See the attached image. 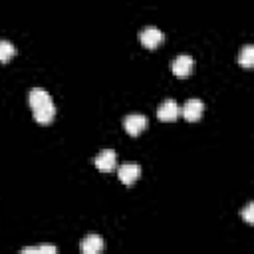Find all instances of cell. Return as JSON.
Listing matches in <instances>:
<instances>
[{
    "mask_svg": "<svg viewBox=\"0 0 254 254\" xmlns=\"http://www.w3.org/2000/svg\"><path fill=\"white\" fill-rule=\"evenodd\" d=\"M192 67H194V60L190 58V56H177L175 60H173V64H171V69H173V73L177 75V77H187V75H190V71H192Z\"/></svg>",
    "mask_w": 254,
    "mask_h": 254,
    "instance_id": "obj_5",
    "label": "cell"
},
{
    "mask_svg": "<svg viewBox=\"0 0 254 254\" xmlns=\"http://www.w3.org/2000/svg\"><path fill=\"white\" fill-rule=\"evenodd\" d=\"M28 101H30V107L34 111V119L42 125H48L54 121L56 117V105L50 97V93L42 87H32L30 93H28Z\"/></svg>",
    "mask_w": 254,
    "mask_h": 254,
    "instance_id": "obj_1",
    "label": "cell"
},
{
    "mask_svg": "<svg viewBox=\"0 0 254 254\" xmlns=\"http://www.w3.org/2000/svg\"><path fill=\"white\" fill-rule=\"evenodd\" d=\"M202 111H204V103L200 99H189L183 107H181V113L187 121H198L202 117Z\"/></svg>",
    "mask_w": 254,
    "mask_h": 254,
    "instance_id": "obj_7",
    "label": "cell"
},
{
    "mask_svg": "<svg viewBox=\"0 0 254 254\" xmlns=\"http://www.w3.org/2000/svg\"><path fill=\"white\" fill-rule=\"evenodd\" d=\"M242 216L246 220V224H254V202H248L242 210Z\"/></svg>",
    "mask_w": 254,
    "mask_h": 254,
    "instance_id": "obj_13",
    "label": "cell"
},
{
    "mask_svg": "<svg viewBox=\"0 0 254 254\" xmlns=\"http://www.w3.org/2000/svg\"><path fill=\"white\" fill-rule=\"evenodd\" d=\"M81 250L85 254H99L103 250V238L99 234H87L81 242Z\"/></svg>",
    "mask_w": 254,
    "mask_h": 254,
    "instance_id": "obj_9",
    "label": "cell"
},
{
    "mask_svg": "<svg viewBox=\"0 0 254 254\" xmlns=\"http://www.w3.org/2000/svg\"><path fill=\"white\" fill-rule=\"evenodd\" d=\"M163 40H165V34H163L159 28L149 26V28H143V30L139 32V42H141L143 48H147V50L159 48V46L163 44Z\"/></svg>",
    "mask_w": 254,
    "mask_h": 254,
    "instance_id": "obj_2",
    "label": "cell"
},
{
    "mask_svg": "<svg viewBox=\"0 0 254 254\" xmlns=\"http://www.w3.org/2000/svg\"><path fill=\"white\" fill-rule=\"evenodd\" d=\"M93 165L101 171V173H111L115 171L117 167V153L113 149H103L95 159H93Z\"/></svg>",
    "mask_w": 254,
    "mask_h": 254,
    "instance_id": "obj_4",
    "label": "cell"
},
{
    "mask_svg": "<svg viewBox=\"0 0 254 254\" xmlns=\"http://www.w3.org/2000/svg\"><path fill=\"white\" fill-rule=\"evenodd\" d=\"M147 117L145 115H139V113H131V115H127L125 119H123V129L131 135V137H137V135H141L145 129H147Z\"/></svg>",
    "mask_w": 254,
    "mask_h": 254,
    "instance_id": "obj_3",
    "label": "cell"
},
{
    "mask_svg": "<svg viewBox=\"0 0 254 254\" xmlns=\"http://www.w3.org/2000/svg\"><path fill=\"white\" fill-rule=\"evenodd\" d=\"M238 64H240L242 67H246V69H250V67L254 65V46L246 44V46L242 48V52L238 54Z\"/></svg>",
    "mask_w": 254,
    "mask_h": 254,
    "instance_id": "obj_10",
    "label": "cell"
},
{
    "mask_svg": "<svg viewBox=\"0 0 254 254\" xmlns=\"http://www.w3.org/2000/svg\"><path fill=\"white\" fill-rule=\"evenodd\" d=\"M14 56H16V48H14V44L8 42V40H0V64L10 62Z\"/></svg>",
    "mask_w": 254,
    "mask_h": 254,
    "instance_id": "obj_11",
    "label": "cell"
},
{
    "mask_svg": "<svg viewBox=\"0 0 254 254\" xmlns=\"http://www.w3.org/2000/svg\"><path fill=\"white\" fill-rule=\"evenodd\" d=\"M157 115H159L161 121L171 123V121H175V119L181 115V107L177 105V101H173V99H165V101L159 105Z\"/></svg>",
    "mask_w": 254,
    "mask_h": 254,
    "instance_id": "obj_8",
    "label": "cell"
},
{
    "mask_svg": "<svg viewBox=\"0 0 254 254\" xmlns=\"http://www.w3.org/2000/svg\"><path fill=\"white\" fill-rule=\"evenodd\" d=\"M139 175H141V167H139L137 163H125V165H121V167L117 169L119 181H121L123 185H127V187H131V185L139 179Z\"/></svg>",
    "mask_w": 254,
    "mask_h": 254,
    "instance_id": "obj_6",
    "label": "cell"
},
{
    "mask_svg": "<svg viewBox=\"0 0 254 254\" xmlns=\"http://www.w3.org/2000/svg\"><path fill=\"white\" fill-rule=\"evenodd\" d=\"M22 252H32V254H36V252L56 254V252H58V248H56V246H52V244H40V246H28V248H22Z\"/></svg>",
    "mask_w": 254,
    "mask_h": 254,
    "instance_id": "obj_12",
    "label": "cell"
}]
</instances>
